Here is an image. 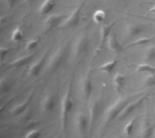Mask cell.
Instances as JSON below:
<instances>
[{"label": "cell", "instance_id": "6da1fadb", "mask_svg": "<svg viewBox=\"0 0 155 138\" xmlns=\"http://www.w3.org/2000/svg\"><path fill=\"white\" fill-rule=\"evenodd\" d=\"M74 108V101L72 99V87L69 85L62 101V111H61V120L63 128L65 129L68 123V118L71 111Z\"/></svg>", "mask_w": 155, "mask_h": 138}, {"label": "cell", "instance_id": "7a4b0ae2", "mask_svg": "<svg viewBox=\"0 0 155 138\" xmlns=\"http://www.w3.org/2000/svg\"><path fill=\"white\" fill-rule=\"evenodd\" d=\"M68 55V47L64 46V47H60L54 54L53 56L50 58L48 64L46 66V71L48 72H52L54 71L56 69H58L63 62L66 60Z\"/></svg>", "mask_w": 155, "mask_h": 138}, {"label": "cell", "instance_id": "3957f363", "mask_svg": "<svg viewBox=\"0 0 155 138\" xmlns=\"http://www.w3.org/2000/svg\"><path fill=\"white\" fill-rule=\"evenodd\" d=\"M128 99L127 98H120L117 99L113 105L108 108L106 115H105V125L110 124L113 122L115 118H118L119 115L123 111V109L125 108V106L128 104Z\"/></svg>", "mask_w": 155, "mask_h": 138}, {"label": "cell", "instance_id": "277c9868", "mask_svg": "<svg viewBox=\"0 0 155 138\" xmlns=\"http://www.w3.org/2000/svg\"><path fill=\"white\" fill-rule=\"evenodd\" d=\"M83 6H84V5L77 6L70 14V15H68L66 20L62 24V27H64V28H74V27L78 26V24L80 23V19H81V11H82Z\"/></svg>", "mask_w": 155, "mask_h": 138}, {"label": "cell", "instance_id": "5b68a950", "mask_svg": "<svg viewBox=\"0 0 155 138\" xmlns=\"http://www.w3.org/2000/svg\"><path fill=\"white\" fill-rule=\"evenodd\" d=\"M118 23V21H114V22H112L108 24H103L100 27V44H99V47H98V51H100L104 45L105 44L106 41L108 40L109 36L112 34V30L114 28V26Z\"/></svg>", "mask_w": 155, "mask_h": 138}, {"label": "cell", "instance_id": "8992f818", "mask_svg": "<svg viewBox=\"0 0 155 138\" xmlns=\"http://www.w3.org/2000/svg\"><path fill=\"white\" fill-rule=\"evenodd\" d=\"M144 99H145L144 97H142L141 99H137L135 101H133L131 103H128L125 106V108L123 109V111L121 112V114L119 115L118 118L119 119H124V118H128L131 114H133L134 112L135 109H137L138 108H140L143 105V103L144 101Z\"/></svg>", "mask_w": 155, "mask_h": 138}, {"label": "cell", "instance_id": "52a82bcc", "mask_svg": "<svg viewBox=\"0 0 155 138\" xmlns=\"http://www.w3.org/2000/svg\"><path fill=\"white\" fill-rule=\"evenodd\" d=\"M89 48V38L87 35H82L77 40L74 45V56L75 58L80 57L88 51Z\"/></svg>", "mask_w": 155, "mask_h": 138}, {"label": "cell", "instance_id": "ba28073f", "mask_svg": "<svg viewBox=\"0 0 155 138\" xmlns=\"http://www.w3.org/2000/svg\"><path fill=\"white\" fill-rule=\"evenodd\" d=\"M64 15L63 14H52L50 16H48L45 22V29L46 32H50L54 29H55L56 27H58L63 19H64Z\"/></svg>", "mask_w": 155, "mask_h": 138}, {"label": "cell", "instance_id": "9c48e42d", "mask_svg": "<svg viewBox=\"0 0 155 138\" xmlns=\"http://www.w3.org/2000/svg\"><path fill=\"white\" fill-rule=\"evenodd\" d=\"M47 55H48V52H46L36 62H35L34 64L31 65V67L29 68V75L30 76L37 77V76L40 75V73L42 72L43 69L45 68V61H46Z\"/></svg>", "mask_w": 155, "mask_h": 138}, {"label": "cell", "instance_id": "30bf717a", "mask_svg": "<svg viewBox=\"0 0 155 138\" xmlns=\"http://www.w3.org/2000/svg\"><path fill=\"white\" fill-rule=\"evenodd\" d=\"M35 55H36V53L33 52V53H29L28 55H25V56H23V57H19V58L12 61L8 64V68H21V67L28 64L34 59V57Z\"/></svg>", "mask_w": 155, "mask_h": 138}, {"label": "cell", "instance_id": "8fae6325", "mask_svg": "<svg viewBox=\"0 0 155 138\" xmlns=\"http://www.w3.org/2000/svg\"><path fill=\"white\" fill-rule=\"evenodd\" d=\"M107 44H108V47L111 51H113L115 53H119V52H122L124 48V46L122 45V43L119 42L117 36L115 34H111L107 40Z\"/></svg>", "mask_w": 155, "mask_h": 138}, {"label": "cell", "instance_id": "7c38bea8", "mask_svg": "<svg viewBox=\"0 0 155 138\" xmlns=\"http://www.w3.org/2000/svg\"><path fill=\"white\" fill-rule=\"evenodd\" d=\"M82 89H83V94H84V99L86 100H88L93 93V90H94V83H93V80H92L91 77L89 76V74L83 80Z\"/></svg>", "mask_w": 155, "mask_h": 138}, {"label": "cell", "instance_id": "4fadbf2b", "mask_svg": "<svg viewBox=\"0 0 155 138\" xmlns=\"http://www.w3.org/2000/svg\"><path fill=\"white\" fill-rule=\"evenodd\" d=\"M146 26L143 24H133L127 27V35L128 37H135L146 31Z\"/></svg>", "mask_w": 155, "mask_h": 138}, {"label": "cell", "instance_id": "5bb4252c", "mask_svg": "<svg viewBox=\"0 0 155 138\" xmlns=\"http://www.w3.org/2000/svg\"><path fill=\"white\" fill-rule=\"evenodd\" d=\"M32 97H33V94H31L23 103H20L18 105H16L12 110H11V114L13 117H17V116H20L21 114H23L25 109L27 108V107L29 106L31 100H32Z\"/></svg>", "mask_w": 155, "mask_h": 138}, {"label": "cell", "instance_id": "9a60e30c", "mask_svg": "<svg viewBox=\"0 0 155 138\" xmlns=\"http://www.w3.org/2000/svg\"><path fill=\"white\" fill-rule=\"evenodd\" d=\"M56 0H44L39 7V12L42 15L49 14L54 8Z\"/></svg>", "mask_w": 155, "mask_h": 138}, {"label": "cell", "instance_id": "2e32d148", "mask_svg": "<svg viewBox=\"0 0 155 138\" xmlns=\"http://www.w3.org/2000/svg\"><path fill=\"white\" fill-rule=\"evenodd\" d=\"M77 126L79 132L82 136H84L89 126V119L85 114H80L77 118Z\"/></svg>", "mask_w": 155, "mask_h": 138}, {"label": "cell", "instance_id": "e0dca14e", "mask_svg": "<svg viewBox=\"0 0 155 138\" xmlns=\"http://www.w3.org/2000/svg\"><path fill=\"white\" fill-rule=\"evenodd\" d=\"M54 107H55V99L54 96L49 95V96H46L43 99L42 108L45 112H46V113L52 112L54 109Z\"/></svg>", "mask_w": 155, "mask_h": 138}, {"label": "cell", "instance_id": "ac0fdd59", "mask_svg": "<svg viewBox=\"0 0 155 138\" xmlns=\"http://www.w3.org/2000/svg\"><path fill=\"white\" fill-rule=\"evenodd\" d=\"M126 80V76L121 74V73H116L115 76L114 77V88L116 89V91L118 93L122 92V89L124 86Z\"/></svg>", "mask_w": 155, "mask_h": 138}, {"label": "cell", "instance_id": "d6986e66", "mask_svg": "<svg viewBox=\"0 0 155 138\" xmlns=\"http://www.w3.org/2000/svg\"><path fill=\"white\" fill-rule=\"evenodd\" d=\"M117 64H118V60L114 59V60H112V61H108V62L104 63V64L101 65L97 70H99V71H104V72H106V73H108V74H111V73L115 70Z\"/></svg>", "mask_w": 155, "mask_h": 138}, {"label": "cell", "instance_id": "ffe728a7", "mask_svg": "<svg viewBox=\"0 0 155 138\" xmlns=\"http://www.w3.org/2000/svg\"><path fill=\"white\" fill-rule=\"evenodd\" d=\"M105 18H106V13L102 9H98L93 14V21L97 24H102L105 20Z\"/></svg>", "mask_w": 155, "mask_h": 138}, {"label": "cell", "instance_id": "44dd1931", "mask_svg": "<svg viewBox=\"0 0 155 138\" xmlns=\"http://www.w3.org/2000/svg\"><path fill=\"white\" fill-rule=\"evenodd\" d=\"M11 39L15 42H19L24 39V33L20 25H17L16 28H15V30L12 33Z\"/></svg>", "mask_w": 155, "mask_h": 138}, {"label": "cell", "instance_id": "7402d4cb", "mask_svg": "<svg viewBox=\"0 0 155 138\" xmlns=\"http://www.w3.org/2000/svg\"><path fill=\"white\" fill-rule=\"evenodd\" d=\"M154 39V37H142L137 39L136 41H134V42L130 43L126 48H131V47H135V46H143V45H146L149 42H151Z\"/></svg>", "mask_w": 155, "mask_h": 138}, {"label": "cell", "instance_id": "603a6c76", "mask_svg": "<svg viewBox=\"0 0 155 138\" xmlns=\"http://www.w3.org/2000/svg\"><path fill=\"white\" fill-rule=\"evenodd\" d=\"M137 72H141V73H150V74H155V67H153L152 65L148 64V63H143L137 66L136 69Z\"/></svg>", "mask_w": 155, "mask_h": 138}, {"label": "cell", "instance_id": "cb8c5ba5", "mask_svg": "<svg viewBox=\"0 0 155 138\" xmlns=\"http://www.w3.org/2000/svg\"><path fill=\"white\" fill-rule=\"evenodd\" d=\"M142 132H143V137L151 138L153 136V126L149 121L144 122Z\"/></svg>", "mask_w": 155, "mask_h": 138}, {"label": "cell", "instance_id": "d4e9b609", "mask_svg": "<svg viewBox=\"0 0 155 138\" xmlns=\"http://www.w3.org/2000/svg\"><path fill=\"white\" fill-rule=\"evenodd\" d=\"M136 119H137V118H134L133 119H131V120L126 124V126L124 127V133L125 136H129L132 135V133H133V131H134V127H135Z\"/></svg>", "mask_w": 155, "mask_h": 138}, {"label": "cell", "instance_id": "484cf974", "mask_svg": "<svg viewBox=\"0 0 155 138\" xmlns=\"http://www.w3.org/2000/svg\"><path fill=\"white\" fill-rule=\"evenodd\" d=\"M144 59L148 62L155 61V46H152L147 50L145 56H144Z\"/></svg>", "mask_w": 155, "mask_h": 138}, {"label": "cell", "instance_id": "4316f807", "mask_svg": "<svg viewBox=\"0 0 155 138\" xmlns=\"http://www.w3.org/2000/svg\"><path fill=\"white\" fill-rule=\"evenodd\" d=\"M39 41H40V38H39V37H38V38H35V39L30 40V41L26 43V45H25V50H26V51L35 50V49L37 47V45H38V43H39Z\"/></svg>", "mask_w": 155, "mask_h": 138}, {"label": "cell", "instance_id": "83f0119b", "mask_svg": "<svg viewBox=\"0 0 155 138\" xmlns=\"http://www.w3.org/2000/svg\"><path fill=\"white\" fill-rule=\"evenodd\" d=\"M10 89H11V86L9 84V82L7 80H5V79H2L1 80V82H0V91L2 94H5V93H7L10 91Z\"/></svg>", "mask_w": 155, "mask_h": 138}, {"label": "cell", "instance_id": "f1b7e54d", "mask_svg": "<svg viewBox=\"0 0 155 138\" xmlns=\"http://www.w3.org/2000/svg\"><path fill=\"white\" fill-rule=\"evenodd\" d=\"M15 50V47H1L0 49V58H1V61H3L5 59V57L6 55H8L12 51Z\"/></svg>", "mask_w": 155, "mask_h": 138}, {"label": "cell", "instance_id": "f546056e", "mask_svg": "<svg viewBox=\"0 0 155 138\" xmlns=\"http://www.w3.org/2000/svg\"><path fill=\"white\" fill-rule=\"evenodd\" d=\"M41 137V132L38 129H33L26 133L24 138H40Z\"/></svg>", "mask_w": 155, "mask_h": 138}, {"label": "cell", "instance_id": "4dcf8cb0", "mask_svg": "<svg viewBox=\"0 0 155 138\" xmlns=\"http://www.w3.org/2000/svg\"><path fill=\"white\" fill-rule=\"evenodd\" d=\"M144 83L147 87L155 86V74H150L144 80Z\"/></svg>", "mask_w": 155, "mask_h": 138}, {"label": "cell", "instance_id": "1f68e13d", "mask_svg": "<svg viewBox=\"0 0 155 138\" xmlns=\"http://www.w3.org/2000/svg\"><path fill=\"white\" fill-rule=\"evenodd\" d=\"M6 1H7V4H8V5H9L10 8L13 7L15 5V3L17 2V0H6Z\"/></svg>", "mask_w": 155, "mask_h": 138}, {"label": "cell", "instance_id": "d6a6232c", "mask_svg": "<svg viewBox=\"0 0 155 138\" xmlns=\"http://www.w3.org/2000/svg\"><path fill=\"white\" fill-rule=\"evenodd\" d=\"M149 12H150V13H153V14H155V5L152 7V8H150Z\"/></svg>", "mask_w": 155, "mask_h": 138}, {"label": "cell", "instance_id": "836d02e7", "mask_svg": "<svg viewBox=\"0 0 155 138\" xmlns=\"http://www.w3.org/2000/svg\"><path fill=\"white\" fill-rule=\"evenodd\" d=\"M116 1H126V0H116Z\"/></svg>", "mask_w": 155, "mask_h": 138}, {"label": "cell", "instance_id": "e575fe53", "mask_svg": "<svg viewBox=\"0 0 155 138\" xmlns=\"http://www.w3.org/2000/svg\"><path fill=\"white\" fill-rule=\"evenodd\" d=\"M27 1H30V0H25V2H27Z\"/></svg>", "mask_w": 155, "mask_h": 138}]
</instances>
